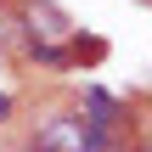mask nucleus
Masks as SVG:
<instances>
[{"mask_svg": "<svg viewBox=\"0 0 152 152\" xmlns=\"http://www.w3.org/2000/svg\"><path fill=\"white\" fill-rule=\"evenodd\" d=\"M23 23H28V39H34V51H62V39L73 34V23H68V17H62L51 0H28Z\"/></svg>", "mask_w": 152, "mask_h": 152, "instance_id": "nucleus-1", "label": "nucleus"}, {"mask_svg": "<svg viewBox=\"0 0 152 152\" xmlns=\"http://www.w3.org/2000/svg\"><path fill=\"white\" fill-rule=\"evenodd\" d=\"M6 113H11V96H0V124H6Z\"/></svg>", "mask_w": 152, "mask_h": 152, "instance_id": "nucleus-3", "label": "nucleus"}, {"mask_svg": "<svg viewBox=\"0 0 152 152\" xmlns=\"http://www.w3.org/2000/svg\"><path fill=\"white\" fill-rule=\"evenodd\" d=\"M79 147H85L79 113H56V118H45L39 135H34V152H79Z\"/></svg>", "mask_w": 152, "mask_h": 152, "instance_id": "nucleus-2", "label": "nucleus"}]
</instances>
